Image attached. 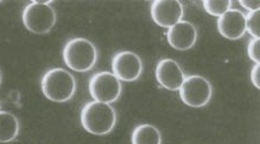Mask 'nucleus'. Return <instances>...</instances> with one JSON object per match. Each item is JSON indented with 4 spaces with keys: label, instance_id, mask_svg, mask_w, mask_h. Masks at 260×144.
I'll return each instance as SVG.
<instances>
[{
    "label": "nucleus",
    "instance_id": "obj_1",
    "mask_svg": "<svg viewBox=\"0 0 260 144\" xmlns=\"http://www.w3.org/2000/svg\"><path fill=\"white\" fill-rule=\"evenodd\" d=\"M81 123L89 134L95 136L107 135L115 126V110L109 103L90 101L82 109Z\"/></svg>",
    "mask_w": 260,
    "mask_h": 144
},
{
    "label": "nucleus",
    "instance_id": "obj_20",
    "mask_svg": "<svg viewBox=\"0 0 260 144\" xmlns=\"http://www.w3.org/2000/svg\"><path fill=\"white\" fill-rule=\"evenodd\" d=\"M0 108H1V101H0Z\"/></svg>",
    "mask_w": 260,
    "mask_h": 144
},
{
    "label": "nucleus",
    "instance_id": "obj_18",
    "mask_svg": "<svg viewBox=\"0 0 260 144\" xmlns=\"http://www.w3.org/2000/svg\"><path fill=\"white\" fill-rule=\"evenodd\" d=\"M251 81L254 87L260 89V65H255L253 66L251 72Z\"/></svg>",
    "mask_w": 260,
    "mask_h": 144
},
{
    "label": "nucleus",
    "instance_id": "obj_6",
    "mask_svg": "<svg viewBox=\"0 0 260 144\" xmlns=\"http://www.w3.org/2000/svg\"><path fill=\"white\" fill-rule=\"evenodd\" d=\"M212 94L209 81L200 75L185 78L180 88L181 101L190 107L200 108L206 105L212 98Z\"/></svg>",
    "mask_w": 260,
    "mask_h": 144
},
{
    "label": "nucleus",
    "instance_id": "obj_11",
    "mask_svg": "<svg viewBox=\"0 0 260 144\" xmlns=\"http://www.w3.org/2000/svg\"><path fill=\"white\" fill-rule=\"evenodd\" d=\"M198 31L195 26L188 21L179 22L167 31V41L177 51H188L195 46Z\"/></svg>",
    "mask_w": 260,
    "mask_h": 144
},
{
    "label": "nucleus",
    "instance_id": "obj_8",
    "mask_svg": "<svg viewBox=\"0 0 260 144\" xmlns=\"http://www.w3.org/2000/svg\"><path fill=\"white\" fill-rule=\"evenodd\" d=\"M111 68L113 74L120 81L133 82L143 72V61L132 51H121L112 59Z\"/></svg>",
    "mask_w": 260,
    "mask_h": 144
},
{
    "label": "nucleus",
    "instance_id": "obj_12",
    "mask_svg": "<svg viewBox=\"0 0 260 144\" xmlns=\"http://www.w3.org/2000/svg\"><path fill=\"white\" fill-rule=\"evenodd\" d=\"M19 134V122L14 114L0 111V143L15 140Z\"/></svg>",
    "mask_w": 260,
    "mask_h": 144
},
{
    "label": "nucleus",
    "instance_id": "obj_19",
    "mask_svg": "<svg viewBox=\"0 0 260 144\" xmlns=\"http://www.w3.org/2000/svg\"><path fill=\"white\" fill-rule=\"evenodd\" d=\"M1 80H2V75H1V71H0V84H1Z\"/></svg>",
    "mask_w": 260,
    "mask_h": 144
},
{
    "label": "nucleus",
    "instance_id": "obj_7",
    "mask_svg": "<svg viewBox=\"0 0 260 144\" xmlns=\"http://www.w3.org/2000/svg\"><path fill=\"white\" fill-rule=\"evenodd\" d=\"M153 21L166 29L181 21L183 17V6L179 0H155L150 8Z\"/></svg>",
    "mask_w": 260,
    "mask_h": 144
},
{
    "label": "nucleus",
    "instance_id": "obj_14",
    "mask_svg": "<svg viewBox=\"0 0 260 144\" xmlns=\"http://www.w3.org/2000/svg\"><path fill=\"white\" fill-rule=\"evenodd\" d=\"M231 0H205L203 1L204 10L212 16L219 17L230 10Z\"/></svg>",
    "mask_w": 260,
    "mask_h": 144
},
{
    "label": "nucleus",
    "instance_id": "obj_13",
    "mask_svg": "<svg viewBox=\"0 0 260 144\" xmlns=\"http://www.w3.org/2000/svg\"><path fill=\"white\" fill-rule=\"evenodd\" d=\"M131 143L161 144V136L159 130L151 124H141L133 131Z\"/></svg>",
    "mask_w": 260,
    "mask_h": 144
},
{
    "label": "nucleus",
    "instance_id": "obj_15",
    "mask_svg": "<svg viewBox=\"0 0 260 144\" xmlns=\"http://www.w3.org/2000/svg\"><path fill=\"white\" fill-rule=\"evenodd\" d=\"M246 31L253 38H260V10L246 15Z\"/></svg>",
    "mask_w": 260,
    "mask_h": 144
},
{
    "label": "nucleus",
    "instance_id": "obj_10",
    "mask_svg": "<svg viewBox=\"0 0 260 144\" xmlns=\"http://www.w3.org/2000/svg\"><path fill=\"white\" fill-rule=\"evenodd\" d=\"M217 30L228 40H239L246 32V15L239 10H229L217 19Z\"/></svg>",
    "mask_w": 260,
    "mask_h": 144
},
{
    "label": "nucleus",
    "instance_id": "obj_5",
    "mask_svg": "<svg viewBox=\"0 0 260 144\" xmlns=\"http://www.w3.org/2000/svg\"><path fill=\"white\" fill-rule=\"evenodd\" d=\"M88 89L94 101L109 104L119 99L122 93V84L113 73L99 72L89 80Z\"/></svg>",
    "mask_w": 260,
    "mask_h": 144
},
{
    "label": "nucleus",
    "instance_id": "obj_16",
    "mask_svg": "<svg viewBox=\"0 0 260 144\" xmlns=\"http://www.w3.org/2000/svg\"><path fill=\"white\" fill-rule=\"evenodd\" d=\"M247 53L255 65H260V38H253L250 41L247 48Z\"/></svg>",
    "mask_w": 260,
    "mask_h": 144
},
{
    "label": "nucleus",
    "instance_id": "obj_4",
    "mask_svg": "<svg viewBox=\"0 0 260 144\" xmlns=\"http://www.w3.org/2000/svg\"><path fill=\"white\" fill-rule=\"evenodd\" d=\"M50 3L51 1H32L24 9L22 21L29 31L36 34H45L54 27L56 13Z\"/></svg>",
    "mask_w": 260,
    "mask_h": 144
},
{
    "label": "nucleus",
    "instance_id": "obj_2",
    "mask_svg": "<svg viewBox=\"0 0 260 144\" xmlns=\"http://www.w3.org/2000/svg\"><path fill=\"white\" fill-rule=\"evenodd\" d=\"M44 96L54 102L71 100L76 91V81L73 75L61 67L51 68L44 74L41 80Z\"/></svg>",
    "mask_w": 260,
    "mask_h": 144
},
{
    "label": "nucleus",
    "instance_id": "obj_3",
    "mask_svg": "<svg viewBox=\"0 0 260 144\" xmlns=\"http://www.w3.org/2000/svg\"><path fill=\"white\" fill-rule=\"evenodd\" d=\"M97 50L86 38H73L66 44L63 59L66 65L73 71L87 72L96 64Z\"/></svg>",
    "mask_w": 260,
    "mask_h": 144
},
{
    "label": "nucleus",
    "instance_id": "obj_17",
    "mask_svg": "<svg viewBox=\"0 0 260 144\" xmlns=\"http://www.w3.org/2000/svg\"><path fill=\"white\" fill-rule=\"evenodd\" d=\"M239 4L246 10L250 11V13L260 10L259 0H239Z\"/></svg>",
    "mask_w": 260,
    "mask_h": 144
},
{
    "label": "nucleus",
    "instance_id": "obj_9",
    "mask_svg": "<svg viewBox=\"0 0 260 144\" xmlns=\"http://www.w3.org/2000/svg\"><path fill=\"white\" fill-rule=\"evenodd\" d=\"M155 75L159 85L171 91L180 90L186 78L180 65L175 60L169 58L159 61Z\"/></svg>",
    "mask_w": 260,
    "mask_h": 144
}]
</instances>
